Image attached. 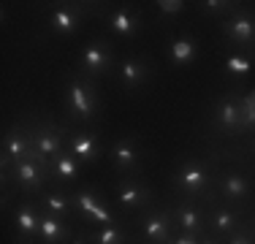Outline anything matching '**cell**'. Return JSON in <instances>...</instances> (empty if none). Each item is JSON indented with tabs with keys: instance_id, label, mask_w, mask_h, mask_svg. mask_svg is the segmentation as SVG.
Here are the masks:
<instances>
[{
	"instance_id": "cell-1",
	"label": "cell",
	"mask_w": 255,
	"mask_h": 244,
	"mask_svg": "<svg viewBox=\"0 0 255 244\" xmlns=\"http://www.w3.org/2000/svg\"><path fill=\"white\" fill-rule=\"evenodd\" d=\"M174 187L185 195V198H206L212 190V185H215V179H212L209 174V166H206L204 160H198V157H190V160H182L177 171H174L171 176Z\"/></svg>"
},
{
	"instance_id": "cell-2",
	"label": "cell",
	"mask_w": 255,
	"mask_h": 244,
	"mask_svg": "<svg viewBox=\"0 0 255 244\" xmlns=\"http://www.w3.org/2000/svg\"><path fill=\"white\" fill-rule=\"evenodd\" d=\"M35 160V144H33V125L16 122L3 138V152H0V166H3V176L11 174V168L22 160Z\"/></svg>"
},
{
	"instance_id": "cell-3",
	"label": "cell",
	"mask_w": 255,
	"mask_h": 244,
	"mask_svg": "<svg viewBox=\"0 0 255 244\" xmlns=\"http://www.w3.org/2000/svg\"><path fill=\"white\" fill-rule=\"evenodd\" d=\"M65 101H68V112L71 117L79 122H90L98 112V95H95V84L93 79H87L84 73L68 79L65 87Z\"/></svg>"
},
{
	"instance_id": "cell-4",
	"label": "cell",
	"mask_w": 255,
	"mask_h": 244,
	"mask_svg": "<svg viewBox=\"0 0 255 244\" xmlns=\"http://www.w3.org/2000/svg\"><path fill=\"white\" fill-rule=\"evenodd\" d=\"M33 144H35V163L49 176V163L68 146L65 144V130L52 125V122H38V125H33Z\"/></svg>"
},
{
	"instance_id": "cell-5",
	"label": "cell",
	"mask_w": 255,
	"mask_h": 244,
	"mask_svg": "<svg viewBox=\"0 0 255 244\" xmlns=\"http://www.w3.org/2000/svg\"><path fill=\"white\" fill-rule=\"evenodd\" d=\"M79 73H84L87 79H98V76H106L109 71L114 68V52H112V44L106 38H93L87 46L82 49L79 54Z\"/></svg>"
},
{
	"instance_id": "cell-6",
	"label": "cell",
	"mask_w": 255,
	"mask_h": 244,
	"mask_svg": "<svg viewBox=\"0 0 255 244\" xmlns=\"http://www.w3.org/2000/svg\"><path fill=\"white\" fill-rule=\"evenodd\" d=\"M220 30H223L228 44L253 52V46H255V14L250 8H234L228 14V19L220 24Z\"/></svg>"
},
{
	"instance_id": "cell-7",
	"label": "cell",
	"mask_w": 255,
	"mask_h": 244,
	"mask_svg": "<svg viewBox=\"0 0 255 244\" xmlns=\"http://www.w3.org/2000/svg\"><path fill=\"white\" fill-rule=\"evenodd\" d=\"M212 120L220 133H247L245 130V117H242V98L226 95L215 103Z\"/></svg>"
},
{
	"instance_id": "cell-8",
	"label": "cell",
	"mask_w": 255,
	"mask_h": 244,
	"mask_svg": "<svg viewBox=\"0 0 255 244\" xmlns=\"http://www.w3.org/2000/svg\"><path fill=\"white\" fill-rule=\"evenodd\" d=\"M141 236L149 244H168V239L174 236V217L171 212L163 209H149L141 217Z\"/></svg>"
},
{
	"instance_id": "cell-9",
	"label": "cell",
	"mask_w": 255,
	"mask_h": 244,
	"mask_svg": "<svg viewBox=\"0 0 255 244\" xmlns=\"http://www.w3.org/2000/svg\"><path fill=\"white\" fill-rule=\"evenodd\" d=\"M14 231H16V244L25 242H38V223H41V206L22 201L14 209Z\"/></svg>"
},
{
	"instance_id": "cell-10",
	"label": "cell",
	"mask_w": 255,
	"mask_h": 244,
	"mask_svg": "<svg viewBox=\"0 0 255 244\" xmlns=\"http://www.w3.org/2000/svg\"><path fill=\"white\" fill-rule=\"evenodd\" d=\"M8 179H14L16 187H22L25 193H44V185L49 182V176H46L44 168L30 157V160L16 163V166L11 168V174L3 176V182H8Z\"/></svg>"
},
{
	"instance_id": "cell-11",
	"label": "cell",
	"mask_w": 255,
	"mask_h": 244,
	"mask_svg": "<svg viewBox=\"0 0 255 244\" xmlns=\"http://www.w3.org/2000/svg\"><path fill=\"white\" fill-rule=\"evenodd\" d=\"M109 157H112L114 168H117L120 174H136L138 166H141V149H138V141L133 136L117 138V141L112 144Z\"/></svg>"
},
{
	"instance_id": "cell-12",
	"label": "cell",
	"mask_w": 255,
	"mask_h": 244,
	"mask_svg": "<svg viewBox=\"0 0 255 244\" xmlns=\"http://www.w3.org/2000/svg\"><path fill=\"white\" fill-rule=\"evenodd\" d=\"M242 225H245L242 223V212L234 209V206H215L209 212V217H206V231L215 239H226Z\"/></svg>"
},
{
	"instance_id": "cell-13",
	"label": "cell",
	"mask_w": 255,
	"mask_h": 244,
	"mask_svg": "<svg viewBox=\"0 0 255 244\" xmlns=\"http://www.w3.org/2000/svg\"><path fill=\"white\" fill-rule=\"evenodd\" d=\"M117 201L125 209H147L149 201H152V190L144 182L133 179V176H125V179L117 182Z\"/></svg>"
},
{
	"instance_id": "cell-14",
	"label": "cell",
	"mask_w": 255,
	"mask_h": 244,
	"mask_svg": "<svg viewBox=\"0 0 255 244\" xmlns=\"http://www.w3.org/2000/svg\"><path fill=\"white\" fill-rule=\"evenodd\" d=\"M215 190L226 201H245L250 195V179L242 171L228 168V171H220L215 176Z\"/></svg>"
},
{
	"instance_id": "cell-15",
	"label": "cell",
	"mask_w": 255,
	"mask_h": 244,
	"mask_svg": "<svg viewBox=\"0 0 255 244\" xmlns=\"http://www.w3.org/2000/svg\"><path fill=\"white\" fill-rule=\"evenodd\" d=\"M149 79V60L141 57V54H130L120 63V84L125 90H138L144 82Z\"/></svg>"
},
{
	"instance_id": "cell-16",
	"label": "cell",
	"mask_w": 255,
	"mask_h": 244,
	"mask_svg": "<svg viewBox=\"0 0 255 244\" xmlns=\"http://www.w3.org/2000/svg\"><path fill=\"white\" fill-rule=\"evenodd\" d=\"M174 217V225H177L179 231H185V234H198V236H206L209 231H206V217L204 212L198 209L193 201H185V204H179L177 209L171 212Z\"/></svg>"
},
{
	"instance_id": "cell-17",
	"label": "cell",
	"mask_w": 255,
	"mask_h": 244,
	"mask_svg": "<svg viewBox=\"0 0 255 244\" xmlns=\"http://www.w3.org/2000/svg\"><path fill=\"white\" fill-rule=\"evenodd\" d=\"M84 22V11L76 5H57L49 11V27L54 35H74Z\"/></svg>"
},
{
	"instance_id": "cell-18",
	"label": "cell",
	"mask_w": 255,
	"mask_h": 244,
	"mask_svg": "<svg viewBox=\"0 0 255 244\" xmlns=\"http://www.w3.org/2000/svg\"><path fill=\"white\" fill-rule=\"evenodd\" d=\"M65 149H68L79 163H95L98 160V152H101V144H98V138H95L93 130H74Z\"/></svg>"
},
{
	"instance_id": "cell-19",
	"label": "cell",
	"mask_w": 255,
	"mask_h": 244,
	"mask_svg": "<svg viewBox=\"0 0 255 244\" xmlns=\"http://www.w3.org/2000/svg\"><path fill=\"white\" fill-rule=\"evenodd\" d=\"M38 242H41V244H68V242H71L68 220H60V217L49 215V212H41Z\"/></svg>"
},
{
	"instance_id": "cell-20",
	"label": "cell",
	"mask_w": 255,
	"mask_h": 244,
	"mask_svg": "<svg viewBox=\"0 0 255 244\" xmlns=\"http://www.w3.org/2000/svg\"><path fill=\"white\" fill-rule=\"evenodd\" d=\"M38 206H41V212H49V215L60 217V220H68V217L76 212L71 193L60 190V187H54V190H44V193H41Z\"/></svg>"
},
{
	"instance_id": "cell-21",
	"label": "cell",
	"mask_w": 255,
	"mask_h": 244,
	"mask_svg": "<svg viewBox=\"0 0 255 244\" xmlns=\"http://www.w3.org/2000/svg\"><path fill=\"white\" fill-rule=\"evenodd\" d=\"M109 30L114 35H120V38H133L141 30V19H138V14L130 5H123V8H114L109 14Z\"/></svg>"
},
{
	"instance_id": "cell-22",
	"label": "cell",
	"mask_w": 255,
	"mask_h": 244,
	"mask_svg": "<svg viewBox=\"0 0 255 244\" xmlns=\"http://www.w3.org/2000/svg\"><path fill=\"white\" fill-rule=\"evenodd\" d=\"M168 57H171V63L182 68V65H190L193 60L198 57V41L193 38L190 33H182L177 38L168 44Z\"/></svg>"
},
{
	"instance_id": "cell-23",
	"label": "cell",
	"mask_w": 255,
	"mask_h": 244,
	"mask_svg": "<svg viewBox=\"0 0 255 244\" xmlns=\"http://www.w3.org/2000/svg\"><path fill=\"white\" fill-rule=\"evenodd\" d=\"M79 171H82V163H79L68 149H63L49 163V176H52L54 182H63V185H71V182L79 176Z\"/></svg>"
},
{
	"instance_id": "cell-24",
	"label": "cell",
	"mask_w": 255,
	"mask_h": 244,
	"mask_svg": "<svg viewBox=\"0 0 255 244\" xmlns=\"http://www.w3.org/2000/svg\"><path fill=\"white\" fill-rule=\"evenodd\" d=\"M90 244H125L128 242V234L123 231V225L112 223V225H101L98 231L87 234Z\"/></svg>"
},
{
	"instance_id": "cell-25",
	"label": "cell",
	"mask_w": 255,
	"mask_h": 244,
	"mask_svg": "<svg viewBox=\"0 0 255 244\" xmlns=\"http://www.w3.org/2000/svg\"><path fill=\"white\" fill-rule=\"evenodd\" d=\"M71 198H74V206H76V212L82 215L84 220H90V215H93L95 209L103 204V201L95 195L93 190H87V187H82V190H76V193H71Z\"/></svg>"
},
{
	"instance_id": "cell-26",
	"label": "cell",
	"mask_w": 255,
	"mask_h": 244,
	"mask_svg": "<svg viewBox=\"0 0 255 244\" xmlns=\"http://www.w3.org/2000/svg\"><path fill=\"white\" fill-rule=\"evenodd\" d=\"M250 68H253V60L245 57L242 52H234L226 57V71L234 73V76H245V73H250Z\"/></svg>"
},
{
	"instance_id": "cell-27",
	"label": "cell",
	"mask_w": 255,
	"mask_h": 244,
	"mask_svg": "<svg viewBox=\"0 0 255 244\" xmlns=\"http://www.w3.org/2000/svg\"><path fill=\"white\" fill-rule=\"evenodd\" d=\"M223 244H255V234H253V228L250 225H242V228H236L231 236H226L223 239Z\"/></svg>"
},
{
	"instance_id": "cell-28",
	"label": "cell",
	"mask_w": 255,
	"mask_h": 244,
	"mask_svg": "<svg viewBox=\"0 0 255 244\" xmlns=\"http://www.w3.org/2000/svg\"><path fill=\"white\" fill-rule=\"evenodd\" d=\"M185 0H157L155 3V8H157V14L160 16H177L185 11Z\"/></svg>"
},
{
	"instance_id": "cell-29",
	"label": "cell",
	"mask_w": 255,
	"mask_h": 244,
	"mask_svg": "<svg viewBox=\"0 0 255 244\" xmlns=\"http://www.w3.org/2000/svg\"><path fill=\"white\" fill-rule=\"evenodd\" d=\"M242 117H245V130L255 127V93L242 98Z\"/></svg>"
},
{
	"instance_id": "cell-30",
	"label": "cell",
	"mask_w": 255,
	"mask_h": 244,
	"mask_svg": "<svg viewBox=\"0 0 255 244\" xmlns=\"http://www.w3.org/2000/svg\"><path fill=\"white\" fill-rule=\"evenodd\" d=\"M201 8L206 14H231L234 3H228V0H212V3H201Z\"/></svg>"
},
{
	"instance_id": "cell-31",
	"label": "cell",
	"mask_w": 255,
	"mask_h": 244,
	"mask_svg": "<svg viewBox=\"0 0 255 244\" xmlns=\"http://www.w3.org/2000/svg\"><path fill=\"white\" fill-rule=\"evenodd\" d=\"M204 236L198 234H185V231H179V234H174L171 239H168V244H201Z\"/></svg>"
},
{
	"instance_id": "cell-32",
	"label": "cell",
	"mask_w": 255,
	"mask_h": 244,
	"mask_svg": "<svg viewBox=\"0 0 255 244\" xmlns=\"http://www.w3.org/2000/svg\"><path fill=\"white\" fill-rule=\"evenodd\" d=\"M68 244H90V239H87V234H79V236H71Z\"/></svg>"
},
{
	"instance_id": "cell-33",
	"label": "cell",
	"mask_w": 255,
	"mask_h": 244,
	"mask_svg": "<svg viewBox=\"0 0 255 244\" xmlns=\"http://www.w3.org/2000/svg\"><path fill=\"white\" fill-rule=\"evenodd\" d=\"M201 244H223V239H215V236H209V234H206L204 239H201Z\"/></svg>"
},
{
	"instance_id": "cell-34",
	"label": "cell",
	"mask_w": 255,
	"mask_h": 244,
	"mask_svg": "<svg viewBox=\"0 0 255 244\" xmlns=\"http://www.w3.org/2000/svg\"><path fill=\"white\" fill-rule=\"evenodd\" d=\"M25 244H38V242H25Z\"/></svg>"
}]
</instances>
